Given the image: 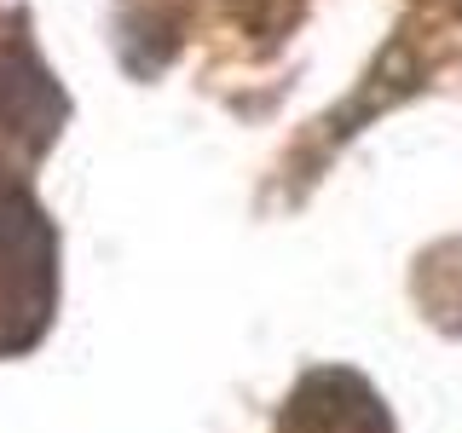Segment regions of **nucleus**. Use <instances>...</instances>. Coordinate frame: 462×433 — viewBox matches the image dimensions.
I'll use <instances>...</instances> for the list:
<instances>
[{"instance_id": "1", "label": "nucleus", "mask_w": 462, "mask_h": 433, "mask_svg": "<svg viewBox=\"0 0 462 433\" xmlns=\"http://www.w3.org/2000/svg\"><path fill=\"white\" fill-rule=\"evenodd\" d=\"M52 307V226L29 202L23 185L0 173V324H18L23 341L41 336ZM6 329H0V353H6Z\"/></svg>"}, {"instance_id": "2", "label": "nucleus", "mask_w": 462, "mask_h": 433, "mask_svg": "<svg viewBox=\"0 0 462 433\" xmlns=\"http://www.w3.org/2000/svg\"><path fill=\"white\" fill-rule=\"evenodd\" d=\"M278 433H387V410L358 375L346 370H318L300 382L289 399Z\"/></svg>"}]
</instances>
